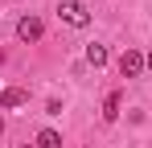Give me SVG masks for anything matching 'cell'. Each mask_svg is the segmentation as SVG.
<instances>
[{"mask_svg":"<svg viewBox=\"0 0 152 148\" xmlns=\"http://www.w3.org/2000/svg\"><path fill=\"white\" fill-rule=\"evenodd\" d=\"M58 12H62V21L74 25V29H86V25H91V12H86V4H82V0H62V8H58Z\"/></svg>","mask_w":152,"mask_h":148,"instance_id":"cell-1","label":"cell"},{"mask_svg":"<svg viewBox=\"0 0 152 148\" xmlns=\"http://www.w3.org/2000/svg\"><path fill=\"white\" fill-rule=\"evenodd\" d=\"M144 70H148L144 53H136V49H124V53H119V74H124V78H140Z\"/></svg>","mask_w":152,"mask_h":148,"instance_id":"cell-2","label":"cell"},{"mask_svg":"<svg viewBox=\"0 0 152 148\" xmlns=\"http://www.w3.org/2000/svg\"><path fill=\"white\" fill-rule=\"evenodd\" d=\"M41 33H45V25H41V17H21V21H17V37H21V41H41Z\"/></svg>","mask_w":152,"mask_h":148,"instance_id":"cell-3","label":"cell"},{"mask_svg":"<svg viewBox=\"0 0 152 148\" xmlns=\"http://www.w3.org/2000/svg\"><path fill=\"white\" fill-rule=\"evenodd\" d=\"M25 103H29V95L21 91V86H8V91L0 95V107H4V111H12V107H25Z\"/></svg>","mask_w":152,"mask_h":148,"instance_id":"cell-4","label":"cell"},{"mask_svg":"<svg viewBox=\"0 0 152 148\" xmlns=\"http://www.w3.org/2000/svg\"><path fill=\"white\" fill-rule=\"evenodd\" d=\"M119 103H124V95H119V91H111V95L103 99V119H107V123L119 115Z\"/></svg>","mask_w":152,"mask_h":148,"instance_id":"cell-5","label":"cell"},{"mask_svg":"<svg viewBox=\"0 0 152 148\" xmlns=\"http://www.w3.org/2000/svg\"><path fill=\"white\" fill-rule=\"evenodd\" d=\"M86 62L99 70V66H107L111 62V53H107V45H86Z\"/></svg>","mask_w":152,"mask_h":148,"instance_id":"cell-6","label":"cell"},{"mask_svg":"<svg viewBox=\"0 0 152 148\" xmlns=\"http://www.w3.org/2000/svg\"><path fill=\"white\" fill-rule=\"evenodd\" d=\"M33 148H62V136H58L53 127H41V132H37V144H33Z\"/></svg>","mask_w":152,"mask_h":148,"instance_id":"cell-7","label":"cell"},{"mask_svg":"<svg viewBox=\"0 0 152 148\" xmlns=\"http://www.w3.org/2000/svg\"><path fill=\"white\" fill-rule=\"evenodd\" d=\"M144 62H148V70H152V49H148V58H144Z\"/></svg>","mask_w":152,"mask_h":148,"instance_id":"cell-8","label":"cell"},{"mask_svg":"<svg viewBox=\"0 0 152 148\" xmlns=\"http://www.w3.org/2000/svg\"><path fill=\"white\" fill-rule=\"evenodd\" d=\"M0 132H4V115H0Z\"/></svg>","mask_w":152,"mask_h":148,"instance_id":"cell-9","label":"cell"},{"mask_svg":"<svg viewBox=\"0 0 152 148\" xmlns=\"http://www.w3.org/2000/svg\"><path fill=\"white\" fill-rule=\"evenodd\" d=\"M0 62H4V49H0Z\"/></svg>","mask_w":152,"mask_h":148,"instance_id":"cell-10","label":"cell"},{"mask_svg":"<svg viewBox=\"0 0 152 148\" xmlns=\"http://www.w3.org/2000/svg\"><path fill=\"white\" fill-rule=\"evenodd\" d=\"M21 148H29V144H21Z\"/></svg>","mask_w":152,"mask_h":148,"instance_id":"cell-11","label":"cell"}]
</instances>
